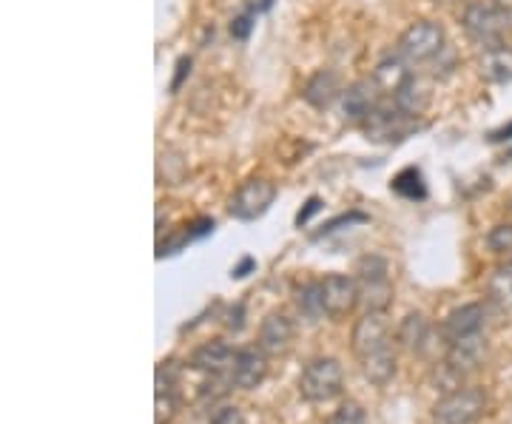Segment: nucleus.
Instances as JSON below:
<instances>
[{"mask_svg": "<svg viewBox=\"0 0 512 424\" xmlns=\"http://www.w3.org/2000/svg\"><path fill=\"white\" fill-rule=\"evenodd\" d=\"M512 12L504 9L501 3L495 0H476L464 9L461 15V26L470 40H476L481 49H490L504 43V37L510 32Z\"/></svg>", "mask_w": 512, "mask_h": 424, "instance_id": "f257e3e1", "label": "nucleus"}, {"mask_svg": "<svg viewBox=\"0 0 512 424\" xmlns=\"http://www.w3.org/2000/svg\"><path fill=\"white\" fill-rule=\"evenodd\" d=\"M345 390V370L333 356L311 359L299 376V396L311 405H325L342 396Z\"/></svg>", "mask_w": 512, "mask_h": 424, "instance_id": "f03ea898", "label": "nucleus"}, {"mask_svg": "<svg viewBox=\"0 0 512 424\" xmlns=\"http://www.w3.org/2000/svg\"><path fill=\"white\" fill-rule=\"evenodd\" d=\"M356 282H359V296L365 311H379L384 314L393 302V282H390V265L387 259L367 254L356 262Z\"/></svg>", "mask_w": 512, "mask_h": 424, "instance_id": "7ed1b4c3", "label": "nucleus"}, {"mask_svg": "<svg viewBox=\"0 0 512 424\" xmlns=\"http://www.w3.org/2000/svg\"><path fill=\"white\" fill-rule=\"evenodd\" d=\"M441 52H444V29L436 20H419V23L407 26L402 37L396 40V55L407 60L410 66L436 60Z\"/></svg>", "mask_w": 512, "mask_h": 424, "instance_id": "20e7f679", "label": "nucleus"}, {"mask_svg": "<svg viewBox=\"0 0 512 424\" xmlns=\"http://www.w3.org/2000/svg\"><path fill=\"white\" fill-rule=\"evenodd\" d=\"M276 200V185L265 177H251L228 200V214L239 222L262 220Z\"/></svg>", "mask_w": 512, "mask_h": 424, "instance_id": "39448f33", "label": "nucleus"}, {"mask_svg": "<svg viewBox=\"0 0 512 424\" xmlns=\"http://www.w3.org/2000/svg\"><path fill=\"white\" fill-rule=\"evenodd\" d=\"M487 407V396L481 388H458L453 393H444L433 407V422L436 424H473L481 419Z\"/></svg>", "mask_w": 512, "mask_h": 424, "instance_id": "423d86ee", "label": "nucleus"}, {"mask_svg": "<svg viewBox=\"0 0 512 424\" xmlns=\"http://www.w3.org/2000/svg\"><path fill=\"white\" fill-rule=\"evenodd\" d=\"M359 129H362V134H365L370 143L393 146V143H402L404 137L416 129V117L404 114L396 103H393V106H384L382 103Z\"/></svg>", "mask_w": 512, "mask_h": 424, "instance_id": "0eeeda50", "label": "nucleus"}, {"mask_svg": "<svg viewBox=\"0 0 512 424\" xmlns=\"http://www.w3.org/2000/svg\"><path fill=\"white\" fill-rule=\"evenodd\" d=\"M319 288H322V308L330 319H345L362 302L359 282L348 274H328L325 279H319Z\"/></svg>", "mask_w": 512, "mask_h": 424, "instance_id": "6e6552de", "label": "nucleus"}, {"mask_svg": "<svg viewBox=\"0 0 512 424\" xmlns=\"http://www.w3.org/2000/svg\"><path fill=\"white\" fill-rule=\"evenodd\" d=\"M350 348H353L356 359H365L370 353L393 348V336H390V325H387L384 314H379V311H365V316L353 325Z\"/></svg>", "mask_w": 512, "mask_h": 424, "instance_id": "1a4fd4ad", "label": "nucleus"}, {"mask_svg": "<svg viewBox=\"0 0 512 424\" xmlns=\"http://www.w3.org/2000/svg\"><path fill=\"white\" fill-rule=\"evenodd\" d=\"M382 89L376 86L373 77H365V80H356L350 83L342 100H339V111H342V120L345 123H353V126H362L367 117L373 111L382 106Z\"/></svg>", "mask_w": 512, "mask_h": 424, "instance_id": "9d476101", "label": "nucleus"}, {"mask_svg": "<svg viewBox=\"0 0 512 424\" xmlns=\"http://www.w3.org/2000/svg\"><path fill=\"white\" fill-rule=\"evenodd\" d=\"M293 339H296V325L293 319L285 314H268L259 325L256 333V348L265 353V356H285L293 348Z\"/></svg>", "mask_w": 512, "mask_h": 424, "instance_id": "9b49d317", "label": "nucleus"}, {"mask_svg": "<svg viewBox=\"0 0 512 424\" xmlns=\"http://www.w3.org/2000/svg\"><path fill=\"white\" fill-rule=\"evenodd\" d=\"M484 319H487V311L481 302H470V305H461L456 311L444 316L441 322V339L444 345H453V342H461L467 336H476V333L484 331Z\"/></svg>", "mask_w": 512, "mask_h": 424, "instance_id": "f8f14e48", "label": "nucleus"}, {"mask_svg": "<svg viewBox=\"0 0 512 424\" xmlns=\"http://www.w3.org/2000/svg\"><path fill=\"white\" fill-rule=\"evenodd\" d=\"M268 359L271 356H265L259 348H242V351H237L231 373H228L231 385L239 390L259 388L268 379Z\"/></svg>", "mask_w": 512, "mask_h": 424, "instance_id": "ddd939ff", "label": "nucleus"}, {"mask_svg": "<svg viewBox=\"0 0 512 424\" xmlns=\"http://www.w3.org/2000/svg\"><path fill=\"white\" fill-rule=\"evenodd\" d=\"M234 356H237V351L225 339H211L191 353L188 368L197 370L202 376H228L231 365H234Z\"/></svg>", "mask_w": 512, "mask_h": 424, "instance_id": "4468645a", "label": "nucleus"}, {"mask_svg": "<svg viewBox=\"0 0 512 424\" xmlns=\"http://www.w3.org/2000/svg\"><path fill=\"white\" fill-rule=\"evenodd\" d=\"M345 94L342 86V77L333 72V69H319L308 77L305 89H302V100L316 111H328L333 103H339Z\"/></svg>", "mask_w": 512, "mask_h": 424, "instance_id": "2eb2a0df", "label": "nucleus"}, {"mask_svg": "<svg viewBox=\"0 0 512 424\" xmlns=\"http://www.w3.org/2000/svg\"><path fill=\"white\" fill-rule=\"evenodd\" d=\"M484 356H487V339H484V333H476V336H467L461 342L447 345V359L444 362L467 376V373L481 368Z\"/></svg>", "mask_w": 512, "mask_h": 424, "instance_id": "dca6fc26", "label": "nucleus"}, {"mask_svg": "<svg viewBox=\"0 0 512 424\" xmlns=\"http://www.w3.org/2000/svg\"><path fill=\"white\" fill-rule=\"evenodd\" d=\"M478 74L493 83V86H507L512 83V46L507 43H498L484 49L478 57Z\"/></svg>", "mask_w": 512, "mask_h": 424, "instance_id": "f3484780", "label": "nucleus"}, {"mask_svg": "<svg viewBox=\"0 0 512 424\" xmlns=\"http://www.w3.org/2000/svg\"><path fill=\"white\" fill-rule=\"evenodd\" d=\"M393 103H396L404 114H410V117H421L424 111L430 109V103H433L430 83H427V80H421V77H416V74H410V80L404 83L399 92L393 94Z\"/></svg>", "mask_w": 512, "mask_h": 424, "instance_id": "a211bd4d", "label": "nucleus"}, {"mask_svg": "<svg viewBox=\"0 0 512 424\" xmlns=\"http://www.w3.org/2000/svg\"><path fill=\"white\" fill-rule=\"evenodd\" d=\"M214 228H217V222L211 220V217H197L194 222H185L177 234H171L168 240L160 242L157 257L160 259L171 257V254H177V251H183L188 242H197V240H205V237H211V234H214Z\"/></svg>", "mask_w": 512, "mask_h": 424, "instance_id": "6ab92c4d", "label": "nucleus"}, {"mask_svg": "<svg viewBox=\"0 0 512 424\" xmlns=\"http://www.w3.org/2000/svg\"><path fill=\"white\" fill-rule=\"evenodd\" d=\"M410 63L407 60H402L399 55H393V57H384L382 63L373 69V80H376V86L382 89V94H393L399 92L402 89L404 83L410 80V69H407Z\"/></svg>", "mask_w": 512, "mask_h": 424, "instance_id": "aec40b11", "label": "nucleus"}, {"mask_svg": "<svg viewBox=\"0 0 512 424\" xmlns=\"http://www.w3.org/2000/svg\"><path fill=\"white\" fill-rule=\"evenodd\" d=\"M430 339V322L421 314H407L396 331V342L402 345L407 353H421L427 348Z\"/></svg>", "mask_w": 512, "mask_h": 424, "instance_id": "412c9836", "label": "nucleus"}, {"mask_svg": "<svg viewBox=\"0 0 512 424\" xmlns=\"http://www.w3.org/2000/svg\"><path fill=\"white\" fill-rule=\"evenodd\" d=\"M359 368L365 373L367 382L373 385H387L393 376H396V351L393 348H384L379 353H370L365 359H359Z\"/></svg>", "mask_w": 512, "mask_h": 424, "instance_id": "4be33fe9", "label": "nucleus"}, {"mask_svg": "<svg viewBox=\"0 0 512 424\" xmlns=\"http://www.w3.org/2000/svg\"><path fill=\"white\" fill-rule=\"evenodd\" d=\"M390 188H393L399 197H404V200H424V197H427L424 174H421V168H416V166L402 168V171L393 177Z\"/></svg>", "mask_w": 512, "mask_h": 424, "instance_id": "5701e85b", "label": "nucleus"}, {"mask_svg": "<svg viewBox=\"0 0 512 424\" xmlns=\"http://www.w3.org/2000/svg\"><path fill=\"white\" fill-rule=\"evenodd\" d=\"M293 302L299 308V314L305 316L308 322H316L319 316H325V308H322V288L319 282H305L293 291Z\"/></svg>", "mask_w": 512, "mask_h": 424, "instance_id": "b1692460", "label": "nucleus"}, {"mask_svg": "<svg viewBox=\"0 0 512 424\" xmlns=\"http://www.w3.org/2000/svg\"><path fill=\"white\" fill-rule=\"evenodd\" d=\"M490 296H493V302L501 311L512 314V265L501 268V271L490 279Z\"/></svg>", "mask_w": 512, "mask_h": 424, "instance_id": "393cba45", "label": "nucleus"}, {"mask_svg": "<svg viewBox=\"0 0 512 424\" xmlns=\"http://www.w3.org/2000/svg\"><path fill=\"white\" fill-rule=\"evenodd\" d=\"M180 410V396L177 390H157L154 396V424H168Z\"/></svg>", "mask_w": 512, "mask_h": 424, "instance_id": "a878e982", "label": "nucleus"}, {"mask_svg": "<svg viewBox=\"0 0 512 424\" xmlns=\"http://www.w3.org/2000/svg\"><path fill=\"white\" fill-rule=\"evenodd\" d=\"M180 376H183V365H180L177 359H165V362L157 365L154 385H157V390H174L177 388V382H180Z\"/></svg>", "mask_w": 512, "mask_h": 424, "instance_id": "bb28decb", "label": "nucleus"}, {"mask_svg": "<svg viewBox=\"0 0 512 424\" xmlns=\"http://www.w3.org/2000/svg\"><path fill=\"white\" fill-rule=\"evenodd\" d=\"M487 245H490V251L498 254V257H512V222L507 225H495L493 231L487 234Z\"/></svg>", "mask_w": 512, "mask_h": 424, "instance_id": "cd10ccee", "label": "nucleus"}, {"mask_svg": "<svg viewBox=\"0 0 512 424\" xmlns=\"http://www.w3.org/2000/svg\"><path fill=\"white\" fill-rule=\"evenodd\" d=\"M325 424H367L365 407L359 402H345V405H339L330 413Z\"/></svg>", "mask_w": 512, "mask_h": 424, "instance_id": "c85d7f7f", "label": "nucleus"}, {"mask_svg": "<svg viewBox=\"0 0 512 424\" xmlns=\"http://www.w3.org/2000/svg\"><path fill=\"white\" fill-rule=\"evenodd\" d=\"M254 26H256V9L251 6V9L239 12L237 18L228 23V35L234 37L237 43H245V40L251 37V32H254Z\"/></svg>", "mask_w": 512, "mask_h": 424, "instance_id": "c756f323", "label": "nucleus"}, {"mask_svg": "<svg viewBox=\"0 0 512 424\" xmlns=\"http://www.w3.org/2000/svg\"><path fill=\"white\" fill-rule=\"evenodd\" d=\"M353 222H367V214L362 211H350V214H342V217H336V220H330L319 234H313V240H322V237H328L333 231H339L342 225H353Z\"/></svg>", "mask_w": 512, "mask_h": 424, "instance_id": "7c9ffc66", "label": "nucleus"}, {"mask_svg": "<svg viewBox=\"0 0 512 424\" xmlns=\"http://www.w3.org/2000/svg\"><path fill=\"white\" fill-rule=\"evenodd\" d=\"M208 424H245V416L237 405H220L211 413Z\"/></svg>", "mask_w": 512, "mask_h": 424, "instance_id": "2f4dec72", "label": "nucleus"}, {"mask_svg": "<svg viewBox=\"0 0 512 424\" xmlns=\"http://www.w3.org/2000/svg\"><path fill=\"white\" fill-rule=\"evenodd\" d=\"M191 66H194V60L191 55H183L177 63H174V77H171V92H180L185 86V80L191 77Z\"/></svg>", "mask_w": 512, "mask_h": 424, "instance_id": "473e14b6", "label": "nucleus"}, {"mask_svg": "<svg viewBox=\"0 0 512 424\" xmlns=\"http://www.w3.org/2000/svg\"><path fill=\"white\" fill-rule=\"evenodd\" d=\"M225 328L234 333H239L245 328V305H242V302H237L234 308H228V314H225Z\"/></svg>", "mask_w": 512, "mask_h": 424, "instance_id": "72a5a7b5", "label": "nucleus"}, {"mask_svg": "<svg viewBox=\"0 0 512 424\" xmlns=\"http://www.w3.org/2000/svg\"><path fill=\"white\" fill-rule=\"evenodd\" d=\"M319 211H322V200H319V197H311V200L305 203V208H299V214H296V225H299V228H302V225H308L313 214H319Z\"/></svg>", "mask_w": 512, "mask_h": 424, "instance_id": "f704fd0d", "label": "nucleus"}, {"mask_svg": "<svg viewBox=\"0 0 512 424\" xmlns=\"http://www.w3.org/2000/svg\"><path fill=\"white\" fill-rule=\"evenodd\" d=\"M254 268H256V259L254 257H242L237 262V265L231 268V277H234V279H245V277H248V274H251V271H254Z\"/></svg>", "mask_w": 512, "mask_h": 424, "instance_id": "c9c22d12", "label": "nucleus"}, {"mask_svg": "<svg viewBox=\"0 0 512 424\" xmlns=\"http://www.w3.org/2000/svg\"><path fill=\"white\" fill-rule=\"evenodd\" d=\"M490 143H504V140H512V123L510 126H504V129L490 131V137H487Z\"/></svg>", "mask_w": 512, "mask_h": 424, "instance_id": "e433bc0d", "label": "nucleus"}, {"mask_svg": "<svg viewBox=\"0 0 512 424\" xmlns=\"http://www.w3.org/2000/svg\"><path fill=\"white\" fill-rule=\"evenodd\" d=\"M274 3L276 0H256L254 9L256 12H271V9H274Z\"/></svg>", "mask_w": 512, "mask_h": 424, "instance_id": "4c0bfd02", "label": "nucleus"}, {"mask_svg": "<svg viewBox=\"0 0 512 424\" xmlns=\"http://www.w3.org/2000/svg\"><path fill=\"white\" fill-rule=\"evenodd\" d=\"M436 3H456V0H436Z\"/></svg>", "mask_w": 512, "mask_h": 424, "instance_id": "58836bf2", "label": "nucleus"}]
</instances>
